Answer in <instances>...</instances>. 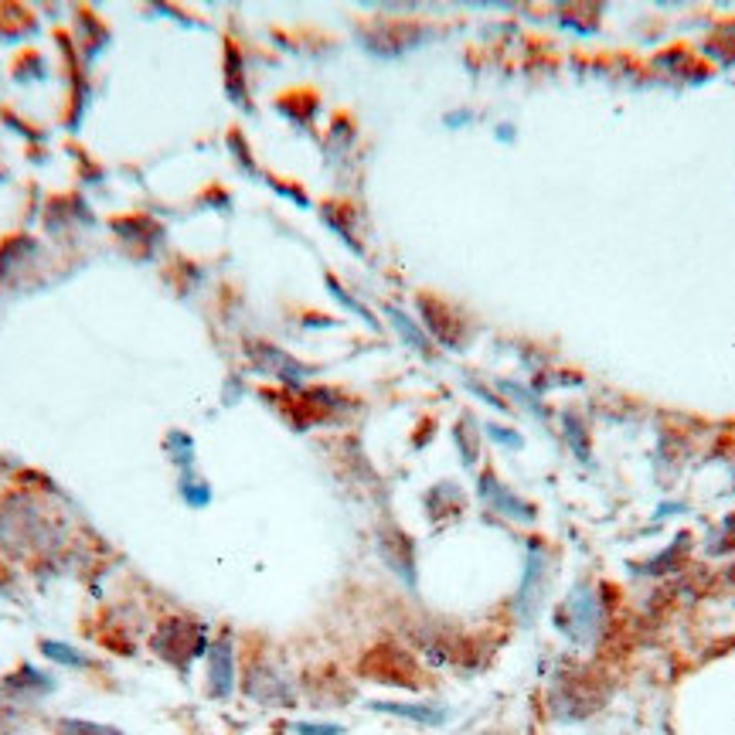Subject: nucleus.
<instances>
[{"mask_svg":"<svg viewBox=\"0 0 735 735\" xmlns=\"http://www.w3.org/2000/svg\"><path fill=\"white\" fill-rule=\"evenodd\" d=\"M194 627V623H184V620H171V623H160L157 627V637H154V650L164 661H174V664H188V657L201 654L205 650V633L194 630L191 637H184Z\"/></svg>","mask_w":735,"mask_h":735,"instance_id":"obj_1","label":"nucleus"},{"mask_svg":"<svg viewBox=\"0 0 735 735\" xmlns=\"http://www.w3.org/2000/svg\"><path fill=\"white\" fill-rule=\"evenodd\" d=\"M232 678H235V671H232V640L228 637H218L215 644L208 647V688H211V695H218V698H225L228 691H232Z\"/></svg>","mask_w":735,"mask_h":735,"instance_id":"obj_2","label":"nucleus"},{"mask_svg":"<svg viewBox=\"0 0 735 735\" xmlns=\"http://www.w3.org/2000/svg\"><path fill=\"white\" fill-rule=\"evenodd\" d=\"M542 542H531V548H528V576H525V586H521V603L525 606H535L538 599L535 596H542V579H545V555H542V548H538Z\"/></svg>","mask_w":735,"mask_h":735,"instance_id":"obj_3","label":"nucleus"},{"mask_svg":"<svg viewBox=\"0 0 735 735\" xmlns=\"http://www.w3.org/2000/svg\"><path fill=\"white\" fill-rule=\"evenodd\" d=\"M378 712H388V715H402V718H416L422 725H436L443 722V712H436V708H426V705H392V701H378Z\"/></svg>","mask_w":735,"mask_h":735,"instance_id":"obj_4","label":"nucleus"},{"mask_svg":"<svg viewBox=\"0 0 735 735\" xmlns=\"http://www.w3.org/2000/svg\"><path fill=\"white\" fill-rule=\"evenodd\" d=\"M388 317H392L395 324H399V334H405V341H409V344H416V348H419V351H426V354L433 351V348H429V341H426V337H422V334L416 331V324H412L409 317L399 314V310H388Z\"/></svg>","mask_w":735,"mask_h":735,"instance_id":"obj_5","label":"nucleus"},{"mask_svg":"<svg viewBox=\"0 0 735 735\" xmlns=\"http://www.w3.org/2000/svg\"><path fill=\"white\" fill-rule=\"evenodd\" d=\"M45 654H48V657H55V661H65V664H79V667H86V657H79V654H75V650L62 647V644H45Z\"/></svg>","mask_w":735,"mask_h":735,"instance_id":"obj_6","label":"nucleus"},{"mask_svg":"<svg viewBox=\"0 0 735 735\" xmlns=\"http://www.w3.org/2000/svg\"><path fill=\"white\" fill-rule=\"evenodd\" d=\"M300 735H341V725H297Z\"/></svg>","mask_w":735,"mask_h":735,"instance_id":"obj_7","label":"nucleus"}]
</instances>
